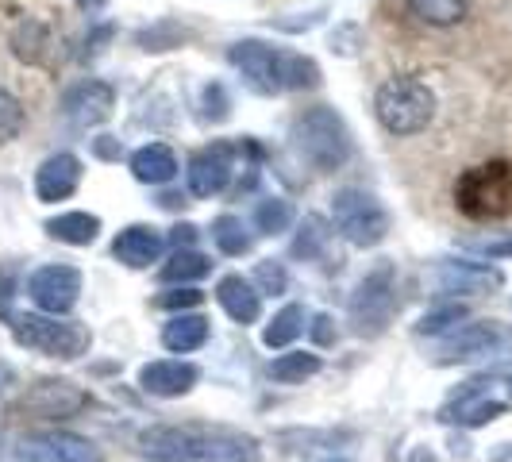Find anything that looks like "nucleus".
Masks as SVG:
<instances>
[{
    "instance_id": "f257e3e1",
    "label": "nucleus",
    "mask_w": 512,
    "mask_h": 462,
    "mask_svg": "<svg viewBox=\"0 0 512 462\" xmlns=\"http://www.w3.org/2000/svg\"><path fill=\"white\" fill-rule=\"evenodd\" d=\"M293 147L312 170L332 174L339 166H347V158H351V131L335 108L316 104L293 120Z\"/></svg>"
},
{
    "instance_id": "f03ea898",
    "label": "nucleus",
    "mask_w": 512,
    "mask_h": 462,
    "mask_svg": "<svg viewBox=\"0 0 512 462\" xmlns=\"http://www.w3.org/2000/svg\"><path fill=\"white\" fill-rule=\"evenodd\" d=\"M374 116L389 135H420L436 116V93L420 77H389L374 93Z\"/></svg>"
},
{
    "instance_id": "7ed1b4c3",
    "label": "nucleus",
    "mask_w": 512,
    "mask_h": 462,
    "mask_svg": "<svg viewBox=\"0 0 512 462\" xmlns=\"http://www.w3.org/2000/svg\"><path fill=\"white\" fill-rule=\"evenodd\" d=\"M12 335L27 351H39L47 359H81L93 347V335L85 324L66 320V316H47V312H27L12 316Z\"/></svg>"
},
{
    "instance_id": "20e7f679",
    "label": "nucleus",
    "mask_w": 512,
    "mask_h": 462,
    "mask_svg": "<svg viewBox=\"0 0 512 462\" xmlns=\"http://www.w3.org/2000/svg\"><path fill=\"white\" fill-rule=\"evenodd\" d=\"M397 316V266L378 262L351 293V328L359 335H382Z\"/></svg>"
},
{
    "instance_id": "39448f33",
    "label": "nucleus",
    "mask_w": 512,
    "mask_h": 462,
    "mask_svg": "<svg viewBox=\"0 0 512 462\" xmlns=\"http://www.w3.org/2000/svg\"><path fill=\"white\" fill-rule=\"evenodd\" d=\"M332 224L351 247L366 251V247H378L389 235V212L374 193L351 185V189H339L332 197Z\"/></svg>"
},
{
    "instance_id": "423d86ee",
    "label": "nucleus",
    "mask_w": 512,
    "mask_h": 462,
    "mask_svg": "<svg viewBox=\"0 0 512 462\" xmlns=\"http://www.w3.org/2000/svg\"><path fill=\"white\" fill-rule=\"evenodd\" d=\"M16 459L20 462H104L101 447L89 436H77L66 428H43V432H27L16 443Z\"/></svg>"
},
{
    "instance_id": "0eeeda50",
    "label": "nucleus",
    "mask_w": 512,
    "mask_h": 462,
    "mask_svg": "<svg viewBox=\"0 0 512 462\" xmlns=\"http://www.w3.org/2000/svg\"><path fill=\"white\" fill-rule=\"evenodd\" d=\"M89 409V393L74 385L70 378H43V382L27 385L20 397V412L35 416V420H74Z\"/></svg>"
},
{
    "instance_id": "6e6552de",
    "label": "nucleus",
    "mask_w": 512,
    "mask_h": 462,
    "mask_svg": "<svg viewBox=\"0 0 512 462\" xmlns=\"http://www.w3.org/2000/svg\"><path fill=\"white\" fill-rule=\"evenodd\" d=\"M139 455L147 462H201L205 459V428L151 424L139 432Z\"/></svg>"
},
{
    "instance_id": "1a4fd4ad",
    "label": "nucleus",
    "mask_w": 512,
    "mask_h": 462,
    "mask_svg": "<svg viewBox=\"0 0 512 462\" xmlns=\"http://www.w3.org/2000/svg\"><path fill=\"white\" fill-rule=\"evenodd\" d=\"M282 58H285V51L262 43V39H239V43H231V51H228V62L239 70V77H243L255 93H262V97L285 93Z\"/></svg>"
},
{
    "instance_id": "9d476101",
    "label": "nucleus",
    "mask_w": 512,
    "mask_h": 462,
    "mask_svg": "<svg viewBox=\"0 0 512 462\" xmlns=\"http://www.w3.org/2000/svg\"><path fill=\"white\" fill-rule=\"evenodd\" d=\"M27 297L31 305L47 316H66L81 297V270L66 266V262H51V266H39L31 278H27Z\"/></svg>"
},
{
    "instance_id": "9b49d317",
    "label": "nucleus",
    "mask_w": 512,
    "mask_h": 462,
    "mask_svg": "<svg viewBox=\"0 0 512 462\" xmlns=\"http://www.w3.org/2000/svg\"><path fill=\"white\" fill-rule=\"evenodd\" d=\"M62 112H66V120L74 128H97V124H104L116 112V89L108 81H101V77H85V81H77V85L66 89Z\"/></svg>"
},
{
    "instance_id": "f8f14e48",
    "label": "nucleus",
    "mask_w": 512,
    "mask_h": 462,
    "mask_svg": "<svg viewBox=\"0 0 512 462\" xmlns=\"http://www.w3.org/2000/svg\"><path fill=\"white\" fill-rule=\"evenodd\" d=\"M231 158H235V151H231V143H212V147H205V151H197L193 158H189V166H185V181H189V193L193 197H201V201H208V197H216V193H224L231 181Z\"/></svg>"
},
{
    "instance_id": "ddd939ff",
    "label": "nucleus",
    "mask_w": 512,
    "mask_h": 462,
    "mask_svg": "<svg viewBox=\"0 0 512 462\" xmlns=\"http://www.w3.org/2000/svg\"><path fill=\"white\" fill-rule=\"evenodd\" d=\"M501 347V328L493 320H474V324H459L455 332L443 339L436 362L439 366H455V362L486 359Z\"/></svg>"
},
{
    "instance_id": "4468645a",
    "label": "nucleus",
    "mask_w": 512,
    "mask_h": 462,
    "mask_svg": "<svg viewBox=\"0 0 512 462\" xmlns=\"http://www.w3.org/2000/svg\"><path fill=\"white\" fill-rule=\"evenodd\" d=\"M436 282L443 293H466V297H482L497 293L505 285V274L489 262H466V258H447L436 266Z\"/></svg>"
},
{
    "instance_id": "2eb2a0df",
    "label": "nucleus",
    "mask_w": 512,
    "mask_h": 462,
    "mask_svg": "<svg viewBox=\"0 0 512 462\" xmlns=\"http://www.w3.org/2000/svg\"><path fill=\"white\" fill-rule=\"evenodd\" d=\"M81 158L70 151H58L51 154L39 170H35V197L43 205H58V201H70L81 185Z\"/></svg>"
},
{
    "instance_id": "dca6fc26",
    "label": "nucleus",
    "mask_w": 512,
    "mask_h": 462,
    "mask_svg": "<svg viewBox=\"0 0 512 462\" xmlns=\"http://www.w3.org/2000/svg\"><path fill=\"white\" fill-rule=\"evenodd\" d=\"M197 382H201V370H197L193 362H181V359H158V362H147V366L139 370L143 393L162 397V401L185 397Z\"/></svg>"
},
{
    "instance_id": "f3484780",
    "label": "nucleus",
    "mask_w": 512,
    "mask_h": 462,
    "mask_svg": "<svg viewBox=\"0 0 512 462\" xmlns=\"http://www.w3.org/2000/svg\"><path fill=\"white\" fill-rule=\"evenodd\" d=\"M166 251V235L151 224H131L112 239V258L128 270H147Z\"/></svg>"
},
{
    "instance_id": "a211bd4d",
    "label": "nucleus",
    "mask_w": 512,
    "mask_h": 462,
    "mask_svg": "<svg viewBox=\"0 0 512 462\" xmlns=\"http://www.w3.org/2000/svg\"><path fill=\"white\" fill-rule=\"evenodd\" d=\"M216 301H220V308L228 312L235 324H255L258 316H262V293H258L243 274L220 278V285H216Z\"/></svg>"
},
{
    "instance_id": "6ab92c4d",
    "label": "nucleus",
    "mask_w": 512,
    "mask_h": 462,
    "mask_svg": "<svg viewBox=\"0 0 512 462\" xmlns=\"http://www.w3.org/2000/svg\"><path fill=\"white\" fill-rule=\"evenodd\" d=\"M262 447L255 436L235 428H205V459L201 462H258Z\"/></svg>"
},
{
    "instance_id": "aec40b11",
    "label": "nucleus",
    "mask_w": 512,
    "mask_h": 462,
    "mask_svg": "<svg viewBox=\"0 0 512 462\" xmlns=\"http://www.w3.org/2000/svg\"><path fill=\"white\" fill-rule=\"evenodd\" d=\"M212 332V320L201 312H174L162 328V347L174 351V355H189V351H201Z\"/></svg>"
},
{
    "instance_id": "412c9836",
    "label": "nucleus",
    "mask_w": 512,
    "mask_h": 462,
    "mask_svg": "<svg viewBox=\"0 0 512 462\" xmlns=\"http://www.w3.org/2000/svg\"><path fill=\"white\" fill-rule=\"evenodd\" d=\"M178 154L170 151L166 143H147L131 154V174L143 185H170L178 178Z\"/></svg>"
},
{
    "instance_id": "4be33fe9",
    "label": "nucleus",
    "mask_w": 512,
    "mask_h": 462,
    "mask_svg": "<svg viewBox=\"0 0 512 462\" xmlns=\"http://www.w3.org/2000/svg\"><path fill=\"white\" fill-rule=\"evenodd\" d=\"M47 235L58 239V243H66V247H89V243H97V235H101V216L97 212H58L47 220Z\"/></svg>"
},
{
    "instance_id": "5701e85b",
    "label": "nucleus",
    "mask_w": 512,
    "mask_h": 462,
    "mask_svg": "<svg viewBox=\"0 0 512 462\" xmlns=\"http://www.w3.org/2000/svg\"><path fill=\"white\" fill-rule=\"evenodd\" d=\"M208 274H212V258L201 251H174L170 262H162V270H158L162 285H193Z\"/></svg>"
},
{
    "instance_id": "b1692460",
    "label": "nucleus",
    "mask_w": 512,
    "mask_h": 462,
    "mask_svg": "<svg viewBox=\"0 0 512 462\" xmlns=\"http://www.w3.org/2000/svg\"><path fill=\"white\" fill-rule=\"evenodd\" d=\"M320 355H312V351H285V355H278V359L270 362V378L278 385H301L305 378H312V374H320Z\"/></svg>"
},
{
    "instance_id": "393cba45",
    "label": "nucleus",
    "mask_w": 512,
    "mask_h": 462,
    "mask_svg": "<svg viewBox=\"0 0 512 462\" xmlns=\"http://www.w3.org/2000/svg\"><path fill=\"white\" fill-rule=\"evenodd\" d=\"M409 12L428 27H455L466 20V0H409Z\"/></svg>"
},
{
    "instance_id": "a878e982",
    "label": "nucleus",
    "mask_w": 512,
    "mask_h": 462,
    "mask_svg": "<svg viewBox=\"0 0 512 462\" xmlns=\"http://www.w3.org/2000/svg\"><path fill=\"white\" fill-rule=\"evenodd\" d=\"M501 412H505V405H501V401L474 393V397H462V401H455L451 409L443 412V420H451V424H466V428H478V424L497 420Z\"/></svg>"
},
{
    "instance_id": "bb28decb",
    "label": "nucleus",
    "mask_w": 512,
    "mask_h": 462,
    "mask_svg": "<svg viewBox=\"0 0 512 462\" xmlns=\"http://www.w3.org/2000/svg\"><path fill=\"white\" fill-rule=\"evenodd\" d=\"M301 332H305V308L285 305L282 312H274V320L262 328V343H266L270 351H282V347H289Z\"/></svg>"
},
{
    "instance_id": "cd10ccee",
    "label": "nucleus",
    "mask_w": 512,
    "mask_h": 462,
    "mask_svg": "<svg viewBox=\"0 0 512 462\" xmlns=\"http://www.w3.org/2000/svg\"><path fill=\"white\" fill-rule=\"evenodd\" d=\"M47 47H51V35H47V27L39 24V20H24L12 31V51L27 66H39L47 58Z\"/></svg>"
},
{
    "instance_id": "c85d7f7f",
    "label": "nucleus",
    "mask_w": 512,
    "mask_h": 462,
    "mask_svg": "<svg viewBox=\"0 0 512 462\" xmlns=\"http://www.w3.org/2000/svg\"><path fill=\"white\" fill-rule=\"evenodd\" d=\"M212 243L220 247V255H247L251 251V231H247V224L239 216L224 212V216L212 220Z\"/></svg>"
},
{
    "instance_id": "c756f323",
    "label": "nucleus",
    "mask_w": 512,
    "mask_h": 462,
    "mask_svg": "<svg viewBox=\"0 0 512 462\" xmlns=\"http://www.w3.org/2000/svg\"><path fill=\"white\" fill-rule=\"evenodd\" d=\"M293 220H297V212H293V205L285 197H266L255 208V228L262 235H282V231L293 228Z\"/></svg>"
},
{
    "instance_id": "7c9ffc66",
    "label": "nucleus",
    "mask_w": 512,
    "mask_h": 462,
    "mask_svg": "<svg viewBox=\"0 0 512 462\" xmlns=\"http://www.w3.org/2000/svg\"><path fill=\"white\" fill-rule=\"evenodd\" d=\"M328 239H332L328 220H324V216H305V224H301L297 239H293V255L305 258V262H308V258H316V255H324Z\"/></svg>"
},
{
    "instance_id": "2f4dec72",
    "label": "nucleus",
    "mask_w": 512,
    "mask_h": 462,
    "mask_svg": "<svg viewBox=\"0 0 512 462\" xmlns=\"http://www.w3.org/2000/svg\"><path fill=\"white\" fill-rule=\"evenodd\" d=\"M282 81H285V93H289V89H316V85H320V66H316L312 58H305V54L285 51Z\"/></svg>"
},
{
    "instance_id": "473e14b6",
    "label": "nucleus",
    "mask_w": 512,
    "mask_h": 462,
    "mask_svg": "<svg viewBox=\"0 0 512 462\" xmlns=\"http://www.w3.org/2000/svg\"><path fill=\"white\" fill-rule=\"evenodd\" d=\"M459 324H466V305H439L416 320V335H443Z\"/></svg>"
},
{
    "instance_id": "72a5a7b5",
    "label": "nucleus",
    "mask_w": 512,
    "mask_h": 462,
    "mask_svg": "<svg viewBox=\"0 0 512 462\" xmlns=\"http://www.w3.org/2000/svg\"><path fill=\"white\" fill-rule=\"evenodd\" d=\"M24 124H27V112H24V104H20V97L0 85V143L20 139Z\"/></svg>"
},
{
    "instance_id": "f704fd0d",
    "label": "nucleus",
    "mask_w": 512,
    "mask_h": 462,
    "mask_svg": "<svg viewBox=\"0 0 512 462\" xmlns=\"http://www.w3.org/2000/svg\"><path fill=\"white\" fill-rule=\"evenodd\" d=\"M255 289L258 293H270V297H282L285 289H289V274H285L282 262H274V258L258 262L255 266Z\"/></svg>"
},
{
    "instance_id": "c9c22d12",
    "label": "nucleus",
    "mask_w": 512,
    "mask_h": 462,
    "mask_svg": "<svg viewBox=\"0 0 512 462\" xmlns=\"http://www.w3.org/2000/svg\"><path fill=\"white\" fill-rule=\"evenodd\" d=\"M201 301H205V293H201V289H193V285H181V289H170V293H158V297H154V308L185 312V308H197Z\"/></svg>"
},
{
    "instance_id": "e433bc0d",
    "label": "nucleus",
    "mask_w": 512,
    "mask_h": 462,
    "mask_svg": "<svg viewBox=\"0 0 512 462\" xmlns=\"http://www.w3.org/2000/svg\"><path fill=\"white\" fill-rule=\"evenodd\" d=\"M470 251L486 258H512V235H501V239H474Z\"/></svg>"
},
{
    "instance_id": "4c0bfd02",
    "label": "nucleus",
    "mask_w": 512,
    "mask_h": 462,
    "mask_svg": "<svg viewBox=\"0 0 512 462\" xmlns=\"http://www.w3.org/2000/svg\"><path fill=\"white\" fill-rule=\"evenodd\" d=\"M308 332H312V339H316V343H320V347H328V343H335L332 316H316V320H312V328H308Z\"/></svg>"
},
{
    "instance_id": "58836bf2",
    "label": "nucleus",
    "mask_w": 512,
    "mask_h": 462,
    "mask_svg": "<svg viewBox=\"0 0 512 462\" xmlns=\"http://www.w3.org/2000/svg\"><path fill=\"white\" fill-rule=\"evenodd\" d=\"M170 239H174V247H178V251H189V243L197 239V228H193V224H178Z\"/></svg>"
},
{
    "instance_id": "ea45409f",
    "label": "nucleus",
    "mask_w": 512,
    "mask_h": 462,
    "mask_svg": "<svg viewBox=\"0 0 512 462\" xmlns=\"http://www.w3.org/2000/svg\"><path fill=\"white\" fill-rule=\"evenodd\" d=\"M16 382V370L8 362H0V393H8V385Z\"/></svg>"
},
{
    "instance_id": "a19ab883",
    "label": "nucleus",
    "mask_w": 512,
    "mask_h": 462,
    "mask_svg": "<svg viewBox=\"0 0 512 462\" xmlns=\"http://www.w3.org/2000/svg\"><path fill=\"white\" fill-rule=\"evenodd\" d=\"M77 8H85V12H97V8H104V0H77Z\"/></svg>"
},
{
    "instance_id": "79ce46f5",
    "label": "nucleus",
    "mask_w": 512,
    "mask_h": 462,
    "mask_svg": "<svg viewBox=\"0 0 512 462\" xmlns=\"http://www.w3.org/2000/svg\"><path fill=\"white\" fill-rule=\"evenodd\" d=\"M509 401H512V382H509Z\"/></svg>"
},
{
    "instance_id": "37998d69",
    "label": "nucleus",
    "mask_w": 512,
    "mask_h": 462,
    "mask_svg": "<svg viewBox=\"0 0 512 462\" xmlns=\"http://www.w3.org/2000/svg\"><path fill=\"white\" fill-rule=\"evenodd\" d=\"M332 462H347V459H332Z\"/></svg>"
}]
</instances>
